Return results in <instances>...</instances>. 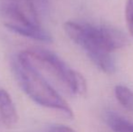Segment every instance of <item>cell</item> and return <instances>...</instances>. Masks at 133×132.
Returning a JSON list of instances; mask_svg holds the SVG:
<instances>
[{"label": "cell", "instance_id": "obj_1", "mask_svg": "<svg viewBox=\"0 0 133 132\" xmlns=\"http://www.w3.org/2000/svg\"><path fill=\"white\" fill-rule=\"evenodd\" d=\"M63 29L69 38L85 52L101 71L108 74L115 72V61L109 48L102 25L67 21Z\"/></svg>", "mask_w": 133, "mask_h": 132}, {"label": "cell", "instance_id": "obj_2", "mask_svg": "<svg viewBox=\"0 0 133 132\" xmlns=\"http://www.w3.org/2000/svg\"><path fill=\"white\" fill-rule=\"evenodd\" d=\"M14 70L19 85L30 99L41 106L61 111L69 118L74 117L72 108L66 100L38 71L19 56L14 62Z\"/></svg>", "mask_w": 133, "mask_h": 132}, {"label": "cell", "instance_id": "obj_3", "mask_svg": "<svg viewBox=\"0 0 133 132\" xmlns=\"http://www.w3.org/2000/svg\"><path fill=\"white\" fill-rule=\"evenodd\" d=\"M18 56L36 71H43L53 76L74 95L82 96L87 92L83 76L69 67L53 52L45 49H28L21 52Z\"/></svg>", "mask_w": 133, "mask_h": 132}, {"label": "cell", "instance_id": "obj_4", "mask_svg": "<svg viewBox=\"0 0 133 132\" xmlns=\"http://www.w3.org/2000/svg\"><path fill=\"white\" fill-rule=\"evenodd\" d=\"M1 16L4 25L20 35H26L35 26H41L32 0H2Z\"/></svg>", "mask_w": 133, "mask_h": 132}, {"label": "cell", "instance_id": "obj_5", "mask_svg": "<svg viewBox=\"0 0 133 132\" xmlns=\"http://www.w3.org/2000/svg\"><path fill=\"white\" fill-rule=\"evenodd\" d=\"M0 118L4 125L12 128L17 123L18 115L16 106L9 93L0 89Z\"/></svg>", "mask_w": 133, "mask_h": 132}, {"label": "cell", "instance_id": "obj_6", "mask_svg": "<svg viewBox=\"0 0 133 132\" xmlns=\"http://www.w3.org/2000/svg\"><path fill=\"white\" fill-rule=\"evenodd\" d=\"M105 120L113 132H133V121L116 112L108 111L105 115Z\"/></svg>", "mask_w": 133, "mask_h": 132}, {"label": "cell", "instance_id": "obj_7", "mask_svg": "<svg viewBox=\"0 0 133 132\" xmlns=\"http://www.w3.org/2000/svg\"><path fill=\"white\" fill-rule=\"evenodd\" d=\"M114 94L118 101L124 109L133 112V92L125 85H116Z\"/></svg>", "mask_w": 133, "mask_h": 132}, {"label": "cell", "instance_id": "obj_8", "mask_svg": "<svg viewBox=\"0 0 133 132\" xmlns=\"http://www.w3.org/2000/svg\"><path fill=\"white\" fill-rule=\"evenodd\" d=\"M125 18L128 30L133 37V0H127L125 7Z\"/></svg>", "mask_w": 133, "mask_h": 132}, {"label": "cell", "instance_id": "obj_9", "mask_svg": "<svg viewBox=\"0 0 133 132\" xmlns=\"http://www.w3.org/2000/svg\"><path fill=\"white\" fill-rule=\"evenodd\" d=\"M47 132H75L70 127H67L64 125H55L52 127Z\"/></svg>", "mask_w": 133, "mask_h": 132}]
</instances>
